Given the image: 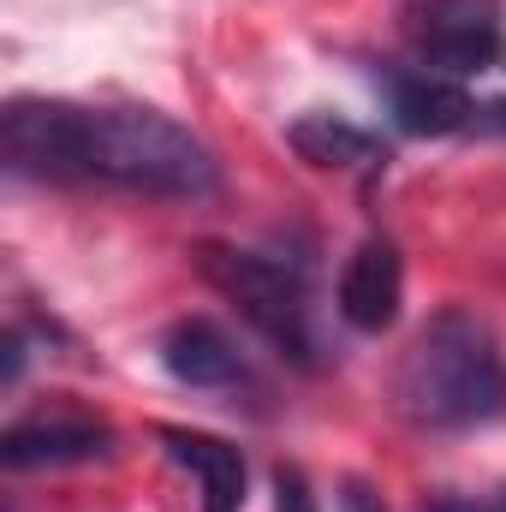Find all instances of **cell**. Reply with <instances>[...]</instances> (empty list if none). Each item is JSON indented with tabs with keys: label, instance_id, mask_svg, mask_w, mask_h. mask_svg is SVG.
Segmentation results:
<instances>
[{
	"label": "cell",
	"instance_id": "11",
	"mask_svg": "<svg viewBox=\"0 0 506 512\" xmlns=\"http://www.w3.org/2000/svg\"><path fill=\"white\" fill-rule=\"evenodd\" d=\"M274 512H316V495H310V483H304L298 465L274 471Z\"/></svg>",
	"mask_w": 506,
	"mask_h": 512
},
{
	"label": "cell",
	"instance_id": "2",
	"mask_svg": "<svg viewBox=\"0 0 506 512\" xmlns=\"http://www.w3.org/2000/svg\"><path fill=\"white\" fill-rule=\"evenodd\" d=\"M393 393L399 411L423 429H477L506 417V358L495 328L465 304L435 310L411 340Z\"/></svg>",
	"mask_w": 506,
	"mask_h": 512
},
{
	"label": "cell",
	"instance_id": "5",
	"mask_svg": "<svg viewBox=\"0 0 506 512\" xmlns=\"http://www.w3.org/2000/svg\"><path fill=\"white\" fill-rule=\"evenodd\" d=\"M381 90L399 131L411 137H489V131L506 137V102L471 96L459 78H435L423 66H387Z\"/></svg>",
	"mask_w": 506,
	"mask_h": 512
},
{
	"label": "cell",
	"instance_id": "13",
	"mask_svg": "<svg viewBox=\"0 0 506 512\" xmlns=\"http://www.w3.org/2000/svg\"><path fill=\"white\" fill-rule=\"evenodd\" d=\"M346 512H381V501L370 495V489H358V483H352V489H346Z\"/></svg>",
	"mask_w": 506,
	"mask_h": 512
},
{
	"label": "cell",
	"instance_id": "1",
	"mask_svg": "<svg viewBox=\"0 0 506 512\" xmlns=\"http://www.w3.org/2000/svg\"><path fill=\"white\" fill-rule=\"evenodd\" d=\"M0 149L24 179L108 185L161 203H203L221 191L215 149L155 108H78L18 96L0 120Z\"/></svg>",
	"mask_w": 506,
	"mask_h": 512
},
{
	"label": "cell",
	"instance_id": "6",
	"mask_svg": "<svg viewBox=\"0 0 506 512\" xmlns=\"http://www.w3.org/2000/svg\"><path fill=\"white\" fill-rule=\"evenodd\" d=\"M114 453V429L102 417L54 411V417H24L0 435L6 471H54V465H90Z\"/></svg>",
	"mask_w": 506,
	"mask_h": 512
},
{
	"label": "cell",
	"instance_id": "3",
	"mask_svg": "<svg viewBox=\"0 0 506 512\" xmlns=\"http://www.w3.org/2000/svg\"><path fill=\"white\" fill-rule=\"evenodd\" d=\"M203 274L221 298L245 310L262 340H274L292 364L316 370L322 340H316V304H310V268L304 256H274V251H233V245H203Z\"/></svg>",
	"mask_w": 506,
	"mask_h": 512
},
{
	"label": "cell",
	"instance_id": "7",
	"mask_svg": "<svg viewBox=\"0 0 506 512\" xmlns=\"http://www.w3.org/2000/svg\"><path fill=\"white\" fill-rule=\"evenodd\" d=\"M161 370L179 387H197V393H233V387H251V364L239 358V346L203 322V316H185L161 334Z\"/></svg>",
	"mask_w": 506,
	"mask_h": 512
},
{
	"label": "cell",
	"instance_id": "9",
	"mask_svg": "<svg viewBox=\"0 0 506 512\" xmlns=\"http://www.w3.org/2000/svg\"><path fill=\"white\" fill-rule=\"evenodd\" d=\"M286 143L310 167H322V173H358V179H381L387 173V143H381L376 131L340 120V114H304V120H292Z\"/></svg>",
	"mask_w": 506,
	"mask_h": 512
},
{
	"label": "cell",
	"instance_id": "10",
	"mask_svg": "<svg viewBox=\"0 0 506 512\" xmlns=\"http://www.w3.org/2000/svg\"><path fill=\"white\" fill-rule=\"evenodd\" d=\"M167 459L203 483V512H245V453L197 429H161Z\"/></svg>",
	"mask_w": 506,
	"mask_h": 512
},
{
	"label": "cell",
	"instance_id": "8",
	"mask_svg": "<svg viewBox=\"0 0 506 512\" xmlns=\"http://www.w3.org/2000/svg\"><path fill=\"white\" fill-rule=\"evenodd\" d=\"M399 298H405V262L387 239H364L346 274H340V316L358 328V334H381L393 328L399 316Z\"/></svg>",
	"mask_w": 506,
	"mask_h": 512
},
{
	"label": "cell",
	"instance_id": "4",
	"mask_svg": "<svg viewBox=\"0 0 506 512\" xmlns=\"http://www.w3.org/2000/svg\"><path fill=\"white\" fill-rule=\"evenodd\" d=\"M405 48L435 78H483L506 72V12L501 0H411L399 12Z\"/></svg>",
	"mask_w": 506,
	"mask_h": 512
},
{
	"label": "cell",
	"instance_id": "12",
	"mask_svg": "<svg viewBox=\"0 0 506 512\" xmlns=\"http://www.w3.org/2000/svg\"><path fill=\"white\" fill-rule=\"evenodd\" d=\"M429 512H506V483L483 489V495H435Z\"/></svg>",
	"mask_w": 506,
	"mask_h": 512
}]
</instances>
